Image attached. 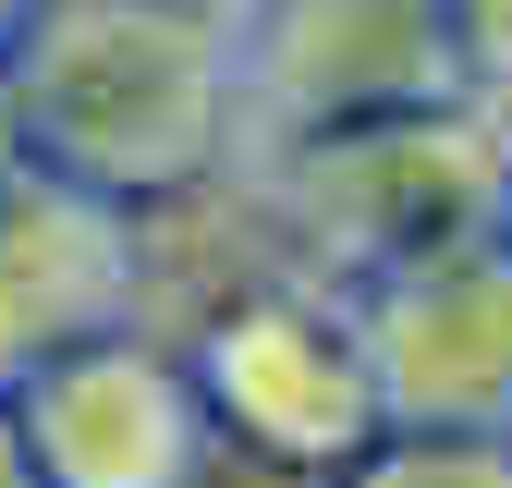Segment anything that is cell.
<instances>
[{
	"instance_id": "7a4b0ae2",
	"label": "cell",
	"mask_w": 512,
	"mask_h": 488,
	"mask_svg": "<svg viewBox=\"0 0 512 488\" xmlns=\"http://www.w3.org/2000/svg\"><path fill=\"white\" fill-rule=\"evenodd\" d=\"M269 220L293 232L305 281H378L403 257L500 232V122L488 110H403L317 147H269Z\"/></svg>"
},
{
	"instance_id": "5b68a950",
	"label": "cell",
	"mask_w": 512,
	"mask_h": 488,
	"mask_svg": "<svg viewBox=\"0 0 512 488\" xmlns=\"http://www.w3.org/2000/svg\"><path fill=\"white\" fill-rule=\"evenodd\" d=\"M378 427L403 440H512V244H439L342 293Z\"/></svg>"
},
{
	"instance_id": "9c48e42d",
	"label": "cell",
	"mask_w": 512,
	"mask_h": 488,
	"mask_svg": "<svg viewBox=\"0 0 512 488\" xmlns=\"http://www.w3.org/2000/svg\"><path fill=\"white\" fill-rule=\"evenodd\" d=\"M452 25V74H464V110L512 122V0H439Z\"/></svg>"
},
{
	"instance_id": "8992f818",
	"label": "cell",
	"mask_w": 512,
	"mask_h": 488,
	"mask_svg": "<svg viewBox=\"0 0 512 488\" xmlns=\"http://www.w3.org/2000/svg\"><path fill=\"white\" fill-rule=\"evenodd\" d=\"M0 415H13L37 488H196L220 464L183 354L147 330H110L86 354L37 366L25 391H0Z\"/></svg>"
},
{
	"instance_id": "8fae6325",
	"label": "cell",
	"mask_w": 512,
	"mask_h": 488,
	"mask_svg": "<svg viewBox=\"0 0 512 488\" xmlns=\"http://www.w3.org/2000/svg\"><path fill=\"white\" fill-rule=\"evenodd\" d=\"M25 159V110H13V61H0V171Z\"/></svg>"
},
{
	"instance_id": "7c38bea8",
	"label": "cell",
	"mask_w": 512,
	"mask_h": 488,
	"mask_svg": "<svg viewBox=\"0 0 512 488\" xmlns=\"http://www.w3.org/2000/svg\"><path fill=\"white\" fill-rule=\"evenodd\" d=\"M0 488H37V464H25V440H13V415H0Z\"/></svg>"
},
{
	"instance_id": "ba28073f",
	"label": "cell",
	"mask_w": 512,
	"mask_h": 488,
	"mask_svg": "<svg viewBox=\"0 0 512 488\" xmlns=\"http://www.w3.org/2000/svg\"><path fill=\"white\" fill-rule=\"evenodd\" d=\"M330 488H512V440H403V427H378Z\"/></svg>"
},
{
	"instance_id": "4fadbf2b",
	"label": "cell",
	"mask_w": 512,
	"mask_h": 488,
	"mask_svg": "<svg viewBox=\"0 0 512 488\" xmlns=\"http://www.w3.org/2000/svg\"><path fill=\"white\" fill-rule=\"evenodd\" d=\"M500 244H512V122H500Z\"/></svg>"
},
{
	"instance_id": "6da1fadb",
	"label": "cell",
	"mask_w": 512,
	"mask_h": 488,
	"mask_svg": "<svg viewBox=\"0 0 512 488\" xmlns=\"http://www.w3.org/2000/svg\"><path fill=\"white\" fill-rule=\"evenodd\" d=\"M25 159L110 196L122 220L196 196L232 159V37L220 0H37L13 25Z\"/></svg>"
},
{
	"instance_id": "3957f363",
	"label": "cell",
	"mask_w": 512,
	"mask_h": 488,
	"mask_svg": "<svg viewBox=\"0 0 512 488\" xmlns=\"http://www.w3.org/2000/svg\"><path fill=\"white\" fill-rule=\"evenodd\" d=\"M232 147H317L354 122L464 110L439 0H232Z\"/></svg>"
},
{
	"instance_id": "277c9868",
	"label": "cell",
	"mask_w": 512,
	"mask_h": 488,
	"mask_svg": "<svg viewBox=\"0 0 512 488\" xmlns=\"http://www.w3.org/2000/svg\"><path fill=\"white\" fill-rule=\"evenodd\" d=\"M183 379H196V415H208L220 452L317 476V488L378 440V391H366L342 281H256V293H232L183 342Z\"/></svg>"
},
{
	"instance_id": "5bb4252c",
	"label": "cell",
	"mask_w": 512,
	"mask_h": 488,
	"mask_svg": "<svg viewBox=\"0 0 512 488\" xmlns=\"http://www.w3.org/2000/svg\"><path fill=\"white\" fill-rule=\"evenodd\" d=\"M25 13H37V0H0V49H13V25H25Z\"/></svg>"
},
{
	"instance_id": "30bf717a",
	"label": "cell",
	"mask_w": 512,
	"mask_h": 488,
	"mask_svg": "<svg viewBox=\"0 0 512 488\" xmlns=\"http://www.w3.org/2000/svg\"><path fill=\"white\" fill-rule=\"evenodd\" d=\"M196 488H317V476H281V464H244V452H220Z\"/></svg>"
},
{
	"instance_id": "52a82bcc",
	"label": "cell",
	"mask_w": 512,
	"mask_h": 488,
	"mask_svg": "<svg viewBox=\"0 0 512 488\" xmlns=\"http://www.w3.org/2000/svg\"><path fill=\"white\" fill-rule=\"evenodd\" d=\"M135 293H147V257H135V220L110 196H86V183H61L37 159L0 171V391H25L37 366L135 330Z\"/></svg>"
}]
</instances>
